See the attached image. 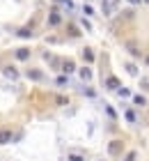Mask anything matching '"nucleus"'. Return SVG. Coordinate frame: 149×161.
I'll use <instances>...</instances> for the list:
<instances>
[{
  "instance_id": "1",
  "label": "nucleus",
  "mask_w": 149,
  "mask_h": 161,
  "mask_svg": "<svg viewBox=\"0 0 149 161\" xmlns=\"http://www.w3.org/2000/svg\"><path fill=\"white\" fill-rule=\"evenodd\" d=\"M124 150V143L122 141H113L108 145V152H110V157H119V152Z\"/></svg>"
},
{
  "instance_id": "2",
  "label": "nucleus",
  "mask_w": 149,
  "mask_h": 161,
  "mask_svg": "<svg viewBox=\"0 0 149 161\" xmlns=\"http://www.w3.org/2000/svg\"><path fill=\"white\" fill-rule=\"evenodd\" d=\"M117 5H119V0H103V14L110 16V14L117 9Z\"/></svg>"
},
{
  "instance_id": "3",
  "label": "nucleus",
  "mask_w": 149,
  "mask_h": 161,
  "mask_svg": "<svg viewBox=\"0 0 149 161\" xmlns=\"http://www.w3.org/2000/svg\"><path fill=\"white\" fill-rule=\"evenodd\" d=\"M60 23H62V16H60L57 9H53L48 14V25H60Z\"/></svg>"
},
{
  "instance_id": "4",
  "label": "nucleus",
  "mask_w": 149,
  "mask_h": 161,
  "mask_svg": "<svg viewBox=\"0 0 149 161\" xmlns=\"http://www.w3.org/2000/svg\"><path fill=\"white\" fill-rule=\"evenodd\" d=\"M16 60H21V62H25L28 58H30V48H16Z\"/></svg>"
},
{
  "instance_id": "5",
  "label": "nucleus",
  "mask_w": 149,
  "mask_h": 161,
  "mask_svg": "<svg viewBox=\"0 0 149 161\" xmlns=\"http://www.w3.org/2000/svg\"><path fill=\"white\" fill-rule=\"evenodd\" d=\"M126 48H129V51H131V53L136 55V58H140V48H138L136 39H129V42H126Z\"/></svg>"
},
{
  "instance_id": "6",
  "label": "nucleus",
  "mask_w": 149,
  "mask_h": 161,
  "mask_svg": "<svg viewBox=\"0 0 149 161\" xmlns=\"http://www.w3.org/2000/svg\"><path fill=\"white\" fill-rule=\"evenodd\" d=\"M5 76L9 78V80H16V78H19V71H16V67H12V64H9V67H5Z\"/></svg>"
},
{
  "instance_id": "7",
  "label": "nucleus",
  "mask_w": 149,
  "mask_h": 161,
  "mask_svg": "<svg viewBox=\"0 0 149 161\" xmlns=\"http://www.w3.org/2000/svg\"><path fill=\"white\" fill-rule=\"evenodd\" d=\"M9 141H12V131L9 129H0V145H5Z\"/></svg>"
},
{
  "instance_id": "8",
  "label": "nucleus",
  "mask_w": 149,
  "mask_h": 161,
  "mask_svg": "<svg viewBox=\"0 0 149 161\" xmlns=\"http://www.w3.org/2000/svg\"><path fill=\"white\" fill-rule=\"evenodd\" d=\"M62 69H64V74H71V71H76V64H73L71 60H64L62 62Z\"/></svg>"
},
{
  "instance_id": "9",
  "label": "nucleus",
  "mask_w": 149,
  "mask_h": 161,
  "mask_svg": "<svg viewBox=\"0 0 149 161\" xmlns=\"http://www.w3.org/2000/svg\"><path fill=\"white\" fill-rule=\"evenodd\" d=\"M83 60L85 62H94V51L92 48H83Z\"/></svg>"
},
{
  "instance_id": "10",
  "label": "nucleus",
  "mask_w": 149,
  "mask_h": 161,
  "mask_svg": "<svg viewBox=\"0 0 149 161\" xmlns=\"http://www.w3.org/2000/svg\"><path fill=\"white\" fill-rule=\"evenodd\" d=\"M106 85L110 87V90H119V87H122V85H119V80H117L115 76H113V78H108V80H106Z\"/></svg>"
},
{
  "instance_id": "11",
  "label": "nucleus",
  "mask_w": 149,
  "mask_h": 161,
  "mask_svg": "<svg viewBox=\"0 0 149 161\" xmlns=\"http://www.w3.org/2000/svg\"><path fill=\"white\" fill-rule=\"evenodd\" d=\"M28 76L32 78V80H41V78H44V74H41L39 69H30V71H28Z\"/></svg>"
},
{
  "instance_id": "12",
  "label": "nucleus",
  "mask_w": 149,
  "mask_h": 161,
  "mask_svg": "<svg viewBox=\"0 0 149 161\" xmlns=\"http://www.w3.org/2000/svg\"><path fill=\"white\" fill-rule=\"evenodd\" d=\"M124 67H126V71H129L131 76H138V67H136V64H133V62H126Z\"/></svg>"
},
{
  "instance_id": "13",
  "label": "nucleus",
  "mask_w": 149,
  "mask_h": 161,
  "mask_svg": "<svg viewBox=\"0 0 149 161\" xmlns=\"http://www.w3.org/2000/svg\"><path fill=\"white\" fill-rule=\"evenodd\" d=\"M80 78H83V80H89V78H92V69L83 67V69H80Z\"/></svg>"
},
{
  "instance_id": "14",
  "label": "nucleus",
  "mask_w": 149,
  "mask_h": 161,
  "mask_svg": "<svg viewBox=\"0 0 149 161\" xmlns=\"http://www.w3.org/2000/svg\"><path fill=\"white\" fill-rule=\"evenodd\" d=\"M16 35H19V37H30V35H32V30H30V28H21Z\"/></svg>"
},
{
  "instance_id": "15",
  "label": "nucleus",
  "mask_w": 149,
  "mask_h": 161,
  "mask_svg": "<svg viewBox=\"0 0 149 161\" xmlns=\"http://www.w3.org/2000/svg\"><path fill=\"white\" fill-rule=\"evenodd\" d=\"M117 94H119V97H129V94H131V90H129V87H119V90H117Z\"/></svg>"
},
{
  "instance_id": "16",
  "label": "nucleus",
  "mask_w": 149,
  "mask_h": 161,
  "mask_svg": "<svg viewBox=\"0 0 149 161\" xmlns=\"http://www.w3.org/2000/svg\"><path fill=\"white\" fill-rule=\"evenodd\" d=\"M126 120H129V122H136V111H126Z\"/></svg>"
},
{
  "instance_id": "17",
  "label": "nucleus",
  "mask_w": 149,
  "mask_h": 161,
  "mask_svg": "<svg viewBox=\"0 0 149 161\" xmlns=\"http://www.w3.org/2000/svg\"><path fill=\"white\" fill-rule=\"evenodd\" d=\"M69 161H83V154H71Z\"/></svg>"
},
{
  "instance_id": "18",
  "label": "nucleus",
  "mask_w": 149,
  "mask_h": 161,
  "mask_svg": "<svg viewBox=\"0 0 149 161\" xmlns=\"http://www.w3.org/2000/svg\"><path fill=\"white\" fill-rule=\"evenodd\" d=\"M69 32L73 35V37H78V28H76V25H69Z\"/></svg>"
},
{
  "instance_id": "19",
  "label": "nucleus",
  "mask_w": 149,
  "mask_h": 161,
  "mask_svg": "<svg viewBox=\"0 0 149 161\" xmlns=\"http://www.w3.org/2000/svg\"><path fill=\"white\" fill-rule=\"evenodd\" d=\"M106 113H108V115H110V118H115V115H117V113H115V111H113V106H106Z\"/></svg>"
},
{
  "instance_id": "20",
  "label": "nucleus",
  "mask_w": 149,
  "mask_h": 161,
  "mask_svg": "<svg viewBox=\"0 0 149 161\" xmlns=\"http://www.w3.org/2000/svg\"><path fill=\"white\" fill-rule=\"evenodd\" d=\"M60 3H62L64 7H69V9H71V7H73V3H71V0H60Z\"/></svg>"
},
{
  "instance_id": "21",
  "label": "nucleus",
  "mask_w": 149,
  "mask_h": 161,
  "mask_svg": "<svg viewBox=\"0 0 149 161\" xmlns=\"http://www.w3.org/2000/svg\"><path fill=\"white\" fill-rule=\"evenodd\" d=\"M124 19H133V12H124V14H122V21H124Z\"/></svg>"
},
{
  "instance_id": "22",
  "label": "nucleus",
  "mask_w": 149,
  "mask_h": 161,
  "mask_svg": "<svg viewBox=\"0 0 149 161\" xmlns=\"http://www.w3.org/2000/svg\"><path fill=\"white\" fill-rule=\"evenodd\" d=\"M136 104L138 106H145V97H136Z\"/></svg>"
},
{
  "instance_id": "23",
  "label": "nucleus",
  "mask_w": 149,
  "mask_h": 161,
  "mask_svg": "<svg viewBox=\"0 0 149 161\" xmlns=\"http://www.w3.org/2000/svg\"><path fill=\"white\" fill-rule=\"evenodd\" d=\"M136 159V152H129V154H126V161H133Z\"/></svg>"
},
{
  "instance_id": "24",
  "label": "nucleus",
  "mask_w": 149,
  "mask_h": 161,
  "mask_svg": "<svg viewBox=\"0 0 149 161\" xmlns=\"http://www.w3.org/2000/svg\"><path fill=\"white\" fill-rule=\"evenodd\" d=\"M140 85H142V87H147V90H149V80H145V78H142V80H140Z\"/></svg>"
},
{
  "instance_id": "25",
  "label": "nucleus",
  "mask_w": 149,
  "mask_h": 161,
  "mask_svg": "<svg viewBox=\"0 0 149 161\" xmlns=\"http://www.w3.org/2000/svg\"><path fill=\"white\" fill-rule=\"evenodd\" d=\"M126 3H131V5H140L142 0H126Z\"/></svg>"
},
{
  "instance_id": "26",
  "label": "nucleus",
  "mask_w": 149,
  "mask_h": 161,
  "mask_svg": "<svg viewBox=\"0 0 149 161\" xmlns=\"http://www.w3.org/2000/svg\"><path fill=\"white\" fill-rule=\"evenodd\" d=\"M147 64H149V55H147Z\"/></svg>"
},
{
  "instance_id": "27",
  "label": "nucleus",
  "mask_w": 149,
  "mask_h": 161,
  "mask_svg": "<svg viewBox=\"0 0 149 161\" xmlns=\"http://www.w3.org/2000/svg\"><path fill=\"white\" fill-rule=\"evenodd\" d=\"M145 3H147V5H149V0H145Z\"/></svg>"
}]
</instances>
